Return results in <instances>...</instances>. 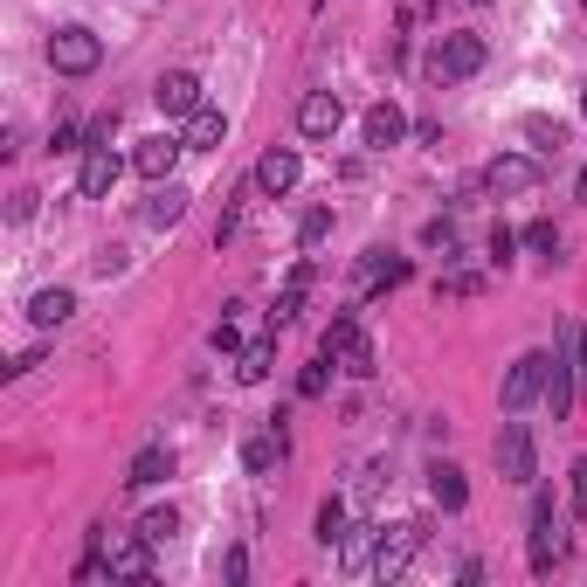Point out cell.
Here are the masks:
<instances>
[{
	"label": "cell",
	"mask_w": 587,
	"mask_h": 587,
	"mask_svg": "<svg viewBox=\"0 0 587 587\" xmlns=\"http://www.w3.org/2000/svg\"><path fill=\"white\" fill-rule=\"evenodd\" d=\"M270 367H276V339H249V346L236 352V380H249V388L270 380Z\"/></svg>",
	"instance_id": "cb8c5ba5"
},
{
	"label": "cell",
	"mask_w": 587,
	"mask_h": 587,
	"mask_svg": "<svg viewBox=\"0 0 587 587\" xmlns=\"http://www.w3.org/2000/svg\"><path fill=\"white\" fill-rule=\"evenodd\" d=\"M276 464H284V428H270V436H249V443H242V470H249V477H270Z\"/></svg>",
	"instance_id": "44dd1931"
},
{
	"label": "cell",
	"mask_w": 587,
	"mask_h": 587,
	"mask_svg": "<svg viewBox=\"0 0 587 587\" xmlns=\"http://www.w3.org/2000/svg\"><path fill=\"white\" fill-rule=\"evenodd\" d=\"M318 352H331L352 380H373V339L360 331V318H331L325 339H318Z\"/></svg>",
	"instance_id": "7a4b0ae2"
},
{
	"label": "cell",
	"mask_w": 587,
	"mask_h": 587,
	"mask_svg": "<svg viewBox=\"0 0 587 587\" xmlns=\"http://www.w3.org/2000/svg\"><path fill=\"white\" fill-rule=\"evenodd\" d=\"M525 249H540V257H553V249H559V228H553V221H532V228H525Z\"/></svg>",
	"instance_id": "836d02e7"
},
{
	"label": "cell",
	"mask_w": 587,
	"mask_h": 587,
	"mask_svg": "<svg viewBox=\"0 0 587 587\" xmlns=\"http://www.w3.org/2000/svg\"><path fill=\"white\" fill-rule=\"evenodd\" d=\"M105 574H111V580H145V574H152V540H145V532H132V540H111Z\"/></svg>",
	"instance_id": "9a60e30c"
},
{
	"label": "cell",
	"mask_w": 587,
	"mask_h": 587,
	"mask_svg": "<svg viewBox=\"0 0 587 587\" xmlns=\"http://www.w3.org/2000/svg\"><path fill=\"white\" fill-rule=\"evenodd\" d=\"M325 388H331V352H318V360L297 373V394L304 401H325Z\"/></svg>",
	"instance_id": "83f0119b"
},
{
	"label": "cell",
	"mask_w": 587,
	"mask_h": 587,
	"mask_svg": "<svg viewBox=\"0 0 587 587\" xmlns=\"http://www.w3.org/2000/svg\"><path fill=\"white\" fill-rule=\"evenodd\" d=\"M422 546V525H380V553H373V580H401L407 559Z\"/></svg>",
	"instance_id": "ba28073f"
},
{
	"label": "cell",
	"mask_w": 587,
	"mask_h": 587,
	"mask_svg": "<svg viewBox=\"0 0 587 587\" xmlns=\"http://www.w3.org/2000/svg\"><path fill=\"white\" fill-rule=\"evenodd\" d=\"M574 194H580V200H587V173H580V181H574Z\"/></svg>",
	"instance_id": "ab89813d"
},
{
	"label": "cell",
	"mask_w": 587,
	"mask_h": 587,
	"mask_svg": "<svg viewBox=\"0 0 587 587\" xmlns=\"http://www.w3.org/2000/svg\"><path fill=\"white\" fill-rule=\"evenodd\" d=\"M111 132H118V105H111V111H97V118L84 124V152H90V145H111Z\"/></svg>",
	"instance_id": "1f68e13d"
},
{
	"label": "cell",
	"mask_w": 587,
	"mask_h": 587,
	"mask_svg": "<svg viewBox=\"0 0 587 587\" xmlns=\"http://www.w3.org/2000/svg\"><path fill=\"white\" fill-rule=\"evenodd\" d=\"M546 173H540V160H525V152H498L491 166H483V187L491 194H532Z\"/></svg>",
	"instance_id": "30bf717a"
},
{
	"label": "cell",
	"mask_w": 587,
	"mask_h": 587,
	"mask_svg": "<svg viewBox=\"0 0 587 587\" xmlns=\"http://www.w3.org/2000/svg\"><path fill=\"white\" fill-rule=\"evenodd\" d=\"M187 215V187L181 181H152V194H145V228H173Z\"/></svg>",
	"instance_id": "ac0fdd59"
},
{
	"label": "cell",
	"mask_w": 587,
	"mask_h": 587,
	"mask_svg": "<svg viewBox=\"0 0 587 587\" xmlns=\"http://www.w3.org/2000/svg\"><path fill=\"white\" fill-rule=\"evenodd\" d=\"M48 63H56V76H90L97 63H105V42H97L90 29H76V21H69V29L48 35Z\"/></svg>",
	"instance_id": "3957f363"
},
{
	"label": "cell",
	"mask_w": 587,
	"mask_h": 587,
	"mask_svg": "<svg viewBox=\"0 0 587 587\" xmlns=\"http://www.w3.org/2000/svg\"><path fill=\"white\" fill-rule=\"evenodd\" d=\"M360 139H367L373 152H388V145H401V139H407V118H401V105H394V97H380V105L360 118Z\"/></svg>",
	"instance_id": "2e32d148"
},
{
	"label": "cell",
	"mask_w": 587,
	"mask_h": 587,
	"mask_svg": "<svg viewBox=\"0 0 587 587\" xmlns=\"http://www.w3.org/2000/svg\"><path fill=\"white\" fill-rule=\"evenodd\" d=\"M491 63V48H483V35H470V29H456V35H443L436 42V63H428V76L449 90V84H470V76Z\"/></svg>",
	"instance_id": "6da1fadb"
},
{
	"label": "cell",
	"mask_w": 587,
	"mask_h": 587,
	"mask_svg": "<svg viewBox=\"0 0 587 587\" xmlns=\"http://www.w3.org/2000/svg\"><path fill=\"white\" fill-rule=\"evenodd\" d=\"M532 574H553V559H559V512H553V491H532Z\"/></svg>",
	"instance_id": "8992f818"
},
{
	"label": "cell",
	"mask_w": 587,
	"mask_h": 587,
	"mask_svg": "<svg viewBox=\"0 0 587 587\" xmlns=\"http://www.w3.org/2000/svg\"><path fill=\"white\" fill-rule=\"evenodd\" d=\"M339 553V567L346 574H373V553H380V525H346V540L331 546Z\"/></svg>",
	"instance_id": "e0dca14e"
},
{
	"label": "cell",
	"mask_w": 587,
	"mask_h": 587,
	"mask_svg": "<svg viewBox=\"0 0 587 587\" xmlns=\"http://www.w3.org/2000/svg\"><path fill=\"white\" fill-rule=\"evenodd\" d=\"M546 367H553V352H519L512 373H504V388H498L504 415H519V407H532V401L546 394Z\"/></svg>",
	"instance_id": "277c9868"
},
{
	"label": "cell",
	"mask_w": 587,
	"mask_h": 587,
	"mask_svg": "<svg viewBox=\"0 0 587 587\" xmlns=\"http://www.w3.org/2000/svg\"><path fill=\"white\" fill-rule=\"evenodd\" d=\"M221 574H228V580L242 587V580H249V553H242V546H228V559H221Z\"/></svg>",
	"instance_id": "8d00e7d4"
},
{
	"label": "cell",
	"mask_w": 587,
	"mask_h": 587,
	"mask_svg": "<svg viewBox=\"0 0 587 587\" xmlns=\"http://www.w3.org/2000/svg\"><path fill=\"white\" fill-rule=\"evenodd\" d=\"M297 181H304V160H297L291 145H270L263 160H257V173H249V187H257V194H270V200H284Z\"/></svg>",
	"instance_id": "52a82bcc"
},
{
	"label": "cell",
	"mask_w": 587,
	"mask_h": 587,
	"mask_svg": "<svg viewBox=\"0 0 587 587\" xmlns=\"http://www.w3.org/2000/svg\"><path fill=\"white\" fill-rule=\"evenodd\" d=\"M580 111H587V90H580Z\"/></svg>",
	"instance_id": "b9f144b4"
},
{
	"label": "cell",
	"mask_w": 587,
	"mask_h": 587,
	"mask_svg": "<svg viewBox=\"0 0 587 587\" xmlns=\"http://www.w3.org/2000/svg\"><path fill=\"white\" fill-rule=\"evenodd\" d=\"M139 532H145L152 546H166L173 532H181V512H173V504H160V512H145V519H139Z\"/></svg>",
	"instance_id": "f1b7e54d"
},
{
	"label": "cell",
	"mask_w": 587,
	"mask_h": 587,
	"mask_svg": "<svg viewBox=\"0 0 587 587\" xmlns=\"http://www.w3.org/2000/svg\"><path fill=\"white\" fill-rule=\"evenodd\" d=\"M124 270V249H97V276H118Z\"/></svg>",
	"instance_id": "74e56055"
},
{
	"label": "cell",
	"mask_w": 587,
	"mask_h": 587,
	"mask_svg": "<svg viewBox=\"0 0 587 587\" xmlns=\"http://www.w3.org/2000/svg\"><path fill=\"white\" fill-rule=\"evenodd\" d=\"M48 152H84V124H56V132H48Z\"/></svg>",
	"instance_id": "d6a6232c"
},
{
	"label": "cell",
	"mask_w": 587,
	"mask_h": 587,
	"mask_svg": "<svg viewBox=\"0 0 587 587\" xmlns=\"http://www.w3.org/2000/svg\"><path fill=\"white\" fill-rule=\"evenodd\" d=\"M29 367H42V352H14V360L0 367V373H8V380H21V373H29Z\"/></svg>",
	"instance_id": "f35d334b"
},
{
	"label": "cell",
	"mask_w": 587,
	"mask_h": 587,
	"mask_svg": "<svg viewBox=\"0 0 587 587\" xmlns=\"http://www.w3.org/2000/svg\"><path fill=\"white\" fill-rule=\"evenodd\" d=\"M525 139L540 145V152H559V145H567V124H559V118H540V111H532V118H525Z\"/></svg>",
	"instance_id": "484cf974"
},
{
	"label": "cell",
	"mask_w": 587,
	"mask_h": 587,
	"mask_svg": "<svg viewBox=\"0 0 587 587\" xmlns=\"http://www.w3.org/2000/svg\"><path fill=\"white\" fill-rule=\"evenodd\" d=\"M118 173H124L118 152H111V145H90L84 166H76V194H84V200H105V194L118 187Z\"/></svg>",
	"instance_id": "4fadbf2b"
},
{
	"label": "cell",
	"mask_w": 587,
	"mask_h": 587,
	"mask_svg": "<svg viewBox=\"0 0 587 587\" xmlns=\"http://www.w3.org/2000/svg\"><path fill=\"white\" fill-rule=\"evenodd\" d=\"M312 540H318V546H339V540H346V498H325V504H318Z\"/></svg>",
	"instance_id": "d4e9b609"
},
{
	"label": "cell",
	"mask_w": 587,
	"mask_h": 587,
	"mask_svg": "<svg viewBox=\"0 0 587 587\" xmlns=\"http://www.w3.org/2000/svg\"><path fill=\"white\" fill-rule=\"evenodd\" d=\"M428 498H436L443 512H464V504H470V483H464V470H456V464H436V470H428Z\"/></svg>",
	"instance_id": "7402d4cb"
},
{
	"label": "cell",
	"mask_w": 587,
	"mask_h": 587,
	"mask_svg": "<svg viewBox=\"0 0 587 587\" xmlns=\"http://www.w3.org/2000/svg\"><path fill=\"white\" fill-rule=\"evenodd\" d=\"M470 8H491V0H470Z\"/></svg>",
	"instance_id": "60d3db41"
},
{
	"label": "cell",
	"mask_w": 587,
	"mask_h": 587,
	"mask_svg": "<svg viewBox=\"0 0 587 587\" xmlns=\"http://www.w3.org/2000/svg\"><path fill=\"white\" fill-rule=\"evenodd\" d=\"M483 291V276H443L436 284V297H477Z\"/></svg>",
	"instance_id": "e575fe53"
},
{
	"label": "cell",
	"mask_w": 587,
	"mask_h": 587,
	"mask_svg": "<svg viewBox=\"0 0 587 587\" xmlns=\"http://www.w3.org/2000/svg\"><path fill=\"white\" fill-rule=\"evenodd\" d=\"M325 236H331V208H312V215L297 221V249H318Z\"/></svg>",
	"instance_id": "f546056e"
},
{
	"label": "cell",
	"mask_w": 587,
	"mask_h": 587,
	"mask_svg": "<svg viewBox=\"0 0 587 587\" xmlns=\"http://www.w3.org/2000/svg\"><path fill=\"white\" fill-rule=\"evenodd\" d=\"M166 477H173V449H166V443H145V449L132 456V470H124L132 491H152V483H166Z\"/></svg>",
	"instance_id": "d6986e66"
},
{
	"label": "cell",
	"mask_w": 587,
	"mask_h": 587,
	"mask_svg": "<svg viewBox=\"0 0 587 587\" xmlns=\"http://www.w3.org/2000/svg\"><path fill=\"white\" fill-rule=\"evenodd\" d=\"M498 477L504 483H532V477H540V449H532V428L525 422H504L498 428Z\"/></svg>",
	"instance_id": "5b68a950"
},
{
	"label": "cell",
	"mask_w": 587,
	"mask_h": 587,
	"mask_svg": "<svg viewBox=\"0 0 587 587\" xmlns=\"http://www.w3.org/2000/svg\"><path fill=\"white\" fill-rule=\"evenodd\" d=\"M312 284H318V263H312V257H297V263H291V276H284V291H276V304H270V325H276V331H284V325L304 312Z\"/></svg>",
	"instance_id": "5bb4252c"
},
{
	"label": "cell",
	"mask_w": 587,
	"mask_h": 587,
	"mask_svg": "<svg viewBox=\"0 0 587 587\" xmlns=\"http://www.w3.org/2000/svg\"><path fill=\"white\" fill-rule=\"evenodd\" d=\"M567 519L574 525L587 519V456H574V464H567Z\"/></svg>",
	"instance_id": "4316f807"
},
{
	"label": "cell",
	"mask_w": 587,
	"mask_h": 587,
	"mask_svg": "<svg viewBox=\"0 0 587 587\" xmlns=\"http://www.w3.org/2000/svg\"><path fill=\"white\" fill-rule=\"evenodd\" d=\"M208 346L221 352V360H236V352H242V325H236V318H228V312H221V325L208 331Z\"/></svg>",
	"instance_id": "4dcf8cb0"
},
{
	"label": "cell",
	"mask_w": 587,
	"mask_h": 587,
	"mask_svg": "<svg viewBox=\"0 0 587 587\" xmlns=\"http://www.w3.org/2000/svg\"><path fill=\"white\" fill-rule=\"evenodd\" d=\"M29 318H35L42 331H56V325H69V318H76V291H63V284H48V291H35V297H29Z\"/></svg>",
	"instance_id": "ffe728a7"
},
{
	"label": "cell",
	"mask_w": 587,
	"mask_h": 587,
	"mask_svg": "<svg viewBox=\"0 0 587 587\" xmlns=\"http://www.w3.org/2000/svg\"><path fill=\"white\" fill-rule=\"evenodd\" d=\"M145 8H152V0H145Z\"/></svg>",
	"instance_id": "7bdbcfd3"
},
{
	"label": "cell",
	"mask_w": 587,
	"mask_h": 587,
	"mask_svg": "<svg viewBox=\"0 0 587 587\" xmlns=\"http://www.w3.org/2000/svg\"><path fill=\"white\" fill-rule=\"evenodd\" d=\"M512 249H519V236L498 221V228H491V263H512Z\"/></svg>",
	"instance_id": "d590c367"
},
{
	"label": "cell",
	"mask_w": 587,
	"mask_h": 587,
	"mask_svg": "<svg viewBox=\"0 0 587 587\" xmlns=\"http://www.w3.org/2000/svg\"><path fill=\"white\" fill-rule=\"evenodd\" d=\"M339 124H346V105H339L331 90H312V97L297 105V132L312 139V145H331V139H339Z\"/></svg>",
	"instance_id": "9c48e42d"
},
{
	"label": "cell",
	"mask_w": 587,
	"mask_h": 587,
	"mask_svg": "<svg viewBox=\"0 0 587 587\" xmlns=\"http://www.w3.org/2000/svg\"><path fill=\"white\" fill-rule=\"evenodd\" d=\"M152 105H160L166 118H194L208 97H200V76H194V69H166L160 84H152Z\"/></svg>",
	"instance_id": "8fae6325"
},
{
	"label": "cell",
	"mask_w": 587,
	"mask_h": 587,
	"mask_svg": "<svg viewBox=\"0 0 587 587\" xmlns=\"http://www.w3.org/2000/svg\"><path fill=\"white\" fill-rule=\"evenodd\" d=\"M181 139H187V152H215V145L228 139V118H221L215 105H200V111L187 118V132H181Z\"/></svg>",
	"instance_id": "603a6c76"
},
{
	"label": "cell",
	"mask_w": 587,
	"mask_h": 587,
	"mask_svg": "<svg viewBox=\"0 0 587 587\" xmlns=\"http://www.w3.org/2000/svg\"><path fill=\"white\" fill-rule=\"evenodd\" d=\"M187 152V139H173V132H152L132 145V173L139 181H173V160Z\"/></svg>",
	"instance_id": "7c38bea8"
}]
</instances>
